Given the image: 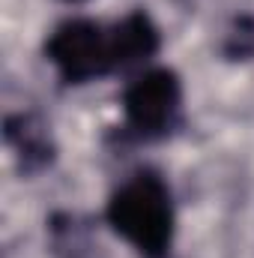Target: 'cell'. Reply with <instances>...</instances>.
<instances>
[{
    "mask_svg": "<svg viewBox=\"0 0 254 258\" xmlns=\"http://www.w3.org/2000/svg\"><path fill=\"white\" fill-rule=\"evenodd\" d=\"M111 27H114V48H117V69L120 72L147 63L162 48V33H159L156 21L150 18V12H144V9L129 12L126 18H120Z\"/></svg>",
    "mask_w": 254,
    "mask_h": 258,
    "instance_id": "obj_5",
    "label": "cell"
},
{
    "mask_svg": "<svg viewBox=\"0 0 254 258\" xmlns=\"http://www.w3.org/2000/svg\"><path fill=\"white\" fill-rule=\"evenodd\" d=\"M221 54L227 60H248L254 57V18L251 15H236L230 30L224 33Z\"/></svg>",
    "mask_w": 254,
    "mask_h": 258,
    "instance_id": "obj_6",
    "label": "cell"
},
{
    "mask_svg": "<svg viewBox=\"0 0 254 258\" xmlns=\"http://www.w3.org/2000/svg\"><path fill=\"white\" fill-rule=\"evenodd\" d=\"M183 81L174 69L156 66L132 78L123 90L126 132L138 141H159L180 126Z\"/></svg>",
    "mask_w": 254,
    "mask_h": 258,
    "instance_id": "obj_3",
    "label": "cell"
},
{
    "mask_svg": "<svg viewBox=\"0 0 254 258\" xmlns=\"http://www.w3.org/2000/svg\"><path fill=\"white\" fill-rule=\"evenodd\" d=\"M45 60L57 69L63 84H87L108 78L117 69L114 27L93 18H69L45 39Z\"/></svg>",
    "mask_w": 254,
    "mask_h": 258,
    "instance_id": "obj_2",
    "label": "cell"
},
{
    "mask_svg": "<svg viewBox=\"0 0 254 258\" xmlns=\"http://www.w3.org/2000/svg\"><path fill=\"white\" fill-rule=\"evenodd\" d=\"M3 141L12 150L15 168L24 177L42 174L57 159V141L51 126L36 111H15L3 120Z\"/></svg>",
    "mask_w": 254,
    "mask_h": 258,
    "instance_id": "obj_4",
    "label": "cell"
},
{
    "mask_svg": "<svg viewBox=\"0 0 254 258\" xmlns=\"http://www.w3.org/2000/svg\"><path fill=\"white\" fill-rule=\"evenodd\" d=\"M105 222L144 258H168L177 231L171 186L156 168H138L111 192Z\"/></svg>",
    "mask_w": 254,
    "mask_h": 258,
    "instance_id": "obj_1",
    "label": "cell"
},
{
    "mask_svg": "<svg viewBox=\"0 0 254 258\" xmlns=\"http://www.w3.org/2000/svg\"><path fill=\"white\" fill-rule=\"evenodd\" d=\"M66 3H81V0H66Z\"/></svg>",
    "mask_w": 254,
    "mask_h": 258,
    "instance_id": "obj_7",
    "label": "cell"
}]
</instances>
